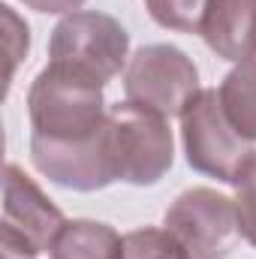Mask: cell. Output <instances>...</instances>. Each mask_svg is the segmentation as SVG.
Returning <instances> with one entry per match:
<instances>
[{
  "mask_svg": "<svg viewBox=\"0 0 256 259\" xmlns=\"http://www.w3.org/2000/svg\"><path fill=\"white\" fill-rule=\"evenodd\" d=\"M27 115L30 139L69 145L100 136L109 109L103 103V84L49 64L27 91Z\"/></svg>",
  "mask_w": 256,
  "mask_h": 259,
  "instance_id": "cell-1",
  "label": "cell"
},
{
  "mask_svg": "<svg viewBox=\"0 0 256 259\" xmlns=\"http://www.w3.org/2000/svg\"><path fill=\"white\" fill-rule=\"evenodd\" d=\"M181 139L184 154L196 172L217 178L223 184L241 187V181L256 166V148L229 124L220 94L205 88L181 112Z\"/></svg>",
  "mask_w": 256,
  "mask_h": 259,
  "instance_id": "cell-2",
  "label": "cell"
},
{
  "mask_svg": "<svg viewBox=\"0 0 256 259\" xmlns=\"http://www.w3.org/2000/svg\"><path fill=\"white\" fill-rule=\"evenodd\" d=\"M169 118L148 112L136 103H118L106 118V154L115 181H127L136 187L157 184L175 160V142Z\"/></svg>",
  "mask_w": 256,
  "mask_h": 259,
  "instance_id": "cell-3",
  "label": "cell"
},
{
  "mask_svg": "<svg viewBox=\"0 0 256 259\" xmlns=\"http://www.w3.org/2000/svg\"><path fill=\"white\" fill-rule=\"evenodd\" d=\"M49 64L106 84L130 64V33L106 12H69L52 30Z\"/></svg>",
  "mask_w": 256,
  "mask_h": 259,
  "instance_id": "cell-4",
  "label": "cell"
},
{
  "mask_svg": "<svg viewBox=\"0 0 256 259\" xmlns=\"http://www.w3.org/2000/svg\"><path fill=\"white\" fill-rule=\"evenodd\" d=\"M199 69L190 58L166 42L142 46L127 64L124 94L130 103L157 112L163 118H175L199 94Z\"/></svg>",
  "mask_w": 256,
  "mask_h": 259,
  "instance_id": "cell-5",
  "label": "cell"
},
{
  "mask_svg": "<svg viewBox=\"0 0 256 259\" xmlns=\"http://www.w3.org/2000/svg\"><path fill=\"white\" fill-rule=\"evenodd\" d=\"M163 226L190 259H226L241 238L235 199L211 187L184 190L169 205Z\"/></svg>",
  "mask_w": 256,
  "mask_h": 259,
  "instance_id": "cell-6",
  "label": "cell"
},
{
  "mask_svg": "<svg viewBox=\"0 0 256 259\" xmlns=\"http://www.w3.org/2000/svg\"><path fill=\"white\" fill-rule=\"evenodd\" d=\"M66 217L58 205L42 193L33 178H27L15 163L3 172V223L0 235H12L33 247L36 253H49Z\"/></svg>",
  "mask_w": 256,
  "mask_h": 259,
  "instance_id": "cell-7",
  "label": "cell"
},
{
  "mask_svg": "<svg viewBox=\"0 0 256 259\" xmlns=\"http://www.w3.org/2000/svg\"><path fill=\"white\" fill-rule=\"evenodd\" d=\"M30 160L49 181L78 193H94L115 181L106 154V127L88 142H69V145L30 139Z\"/></svg>",
  "mask_w": 256,
  "mask_h": 259,
  "instance_id": "cell-8",
  "label": "cell"
},
{
  "mask_svg": "<svg viewBox=\"0 0 256 259\" xmlns=\"http://www.w3.org/2000/svg\"><path fill=\"white\" fill-rule=\"evenodd\" d=\"M205 46L232 64L256 58V0H208L199 27Z\"/></svg>",
  "mask_w": 256,
  "mask_h": 259,
  "instance_id": "cell-9",
  "label": "cell"
},
{
  "mask_svg": "<svg viewBox=\"0 0 256 259\" xmlns=\"http://www.w3.org/2000/svg\"><path fill=\"white\" fill-rule=\"evenodd\" d=\"M52 259H124V238L97 220H66L52 244Z\"/></svg>",
  "mask_w": 256,
  "mask_h": 259,
  "instance_id": "cell-10",
  "label": "cell"
},
{
  "mask_svg": "<svg viewBox=\"0 0 256 259\" xmlns=\"http://www.w3.org/2000/svg\"><path fill=\"white\" fill-rule=\"evenodd\" d=\"M220 106L229 124L247 142H256V61L238 64L220 81Z\"/></svg>",
  "mask_w": 256,
  "mask_h": 259,
  "instance_id": "cell-11",
  "label": "cell"
},
{
  "mask_svg": "<svg viewBox=\"0 0 256 259\" xmlns=\"http://www.w3.org/2000/svg\"><path fill=\"white\" fill-rule=\"evenodd\" d=\"M145 6L160 27L178 33H199L208 0H145Z\"/></svg>",
  "mask_w": 256,
  "mask_h": 259,
  "instance_id": "cell-12",
  "label": "cell"
},
{
  "mask_svg": "<svg viewBox=\"0 0 256 259\" xmlns=\"http://www.w3.org/2000/svg\"><path fill=\"white\" fill-rule=\"evenodd\" d=\"M124 259H190L166 229H133L124 235Z\"/></svg>",
  "mask_w": 256,
  "mask_h": 259,
  "instance_id": "cell-13",
  "label": "cell"
},
{
  "mask_svg": "<svg viewBox=\"0 0 256 259\" xmlns=\"http://www.w3.org/2000/svg\"><path fill=\"white\" fill-rule=\"evenodd\" d=\"M235 208H238V226H241V238H247L256 247V166L250 175L241 181L238 196H235Z\"/></svg>",
  "mask_w": 256,
  "mask_h": 259,
  "instance_id": "cell-14",
  "label": "cell"
},
{
  "mask_svg": "<svg viewBox=\"0 0 256 259\" xmlns=\"http://www.w3.org/2000/svg\"><path fill=\"white\" fill-rule=\"evenodd\" d=\"M27 9H36V12H49V15H61V12H78V6L84 0H21Z\"/></svg>",
  "mask_w": 256,
  "mask_h": 259,
  "instance_id": "cell-15",
  "label": "cell"
}]
</instances>
